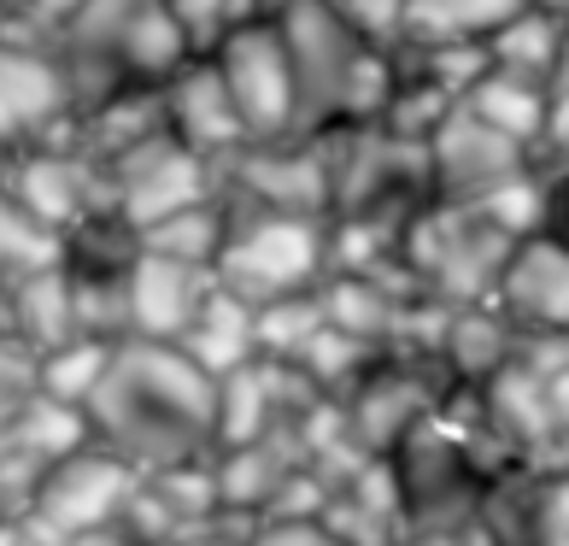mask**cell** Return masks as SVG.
<instances>
[{
	"label": "cell",
	"mask_w": 569,
	"mask_h": 546,
	"mask_svg": "<svg viewBox=\"0 0 569 546\" xmlns=\"http://www.w3.org/2000/svg\"><path fill=\"white\" fill-rule=\"evenodd\" d=\"M288 48L293 71V136H323L341 123L352 71L370 59V41L352 36L323 0H288L282 12H270Z\"/></svg>",
	"instance_id": "cell-4"
},
{
	"label": "cell",
	"mask_w": 569,
	"mask_h": 546,
	"mask_svg": "<svg viewBox=\"0 0 569 546\" xmlns=\"http://www.w3.org/2000/svg\"><path fill=\"white\" fill-rule=\"evenodd\" d=\"M563 30H569V12L563 7L522 0L511 18H499V24L481 36V53H488L493 71H517V77L552 82L558 53H563Z\"/></svg>",
	"instance_id": "cell-22"
},
{
	"label": "cell",
	"mask_w": 569,
	"mask_h": 546,
	"mask_svg": "<svg viewBox=\"0 0 569 546\" xmlns=\"http://www.w3.org/2000/svg\"><path fill=\"white\" fill-rule=\"evenodd\" d=\"M476 529L488 546H569V470H499L476 506Z\"/></svg>",
	"instance_id": "cell-15"
},
{
	"label": "cell",
	"mask_w": 569,
	"mask_h": 546,
	"mask_svg": "<svg viewBox=\"0 0 569 546\" xmlns=\"http://www.w3.org/2000/svg\"><path fill=\"white\" fill-rule=\"evenodd\" d=\"M107 359H112V341H100V335H71V341L36 353V394L82 411V400L94 394Z\"/></svg>",
	"instance_id": "cell-25"
},
{
	"label": "cell",
	"mask_w": 569,
	"mask_h": 546,
	"mask_svg": "<svg viewBox=\"0 0 569 546\" xmlns=\"http://www.w3.org/2000/svg\"><path fill=\"white\" fill-rule=\"evenodd\" d=\"M447 394H452V383L435 353H376L370 370L335 400V411H341L347 440L358 453L388 458L423 417L447 406Z\"/></svg>",
	"instance_id": "cell-5"
},
{
	"label": "cell",
	"mask_w": 569,
	"mask_h": 546,
	"mask_svg": "<svg viewBox=\"0 0 569 546\" xmlns=\"http://www.w3.org/2000/svg\"><path fill=\"white\" fill-rule=\"evenodd\" d=\"M136 470L112 458L107 447H94V440H82L77 453H66L59 465L48 470V482L36 488L30 512L12 523L18 535L30 546H66L71 535H89V529H107V523L123 517L136 494Z\"/></svg>",
	"instance_id": "cell-7"
},
{
	"label": "cell",
	"mask_w": 569,
	"mask_h": 546,
	"mask_svg": "<svg viewBox=\"0 0 569 546\" xmlns=\"http://www.w3.org/2000/svg\"><path fill=\"white\" fill-rule=\"evenodd\" d=\"M18 12V0H0V18H12Z\"/></svg>",
	"instance_id": "cell-34"
},
{
	"label": "cell",
	"mask_w": 569,
	"mask_h": 546,
	"mask_svg": "<svg viewBox=\"0 0 569 546\" xmlns=\"http://www.w3.org/2000/svg\"><path fill=\"white\" fill-rule=\"evenodd\" d=\"M0 195L12 206H24L36 224L48 229H77L82 218L94 212H112L107 206V171L77 153L71 141H41V147H18L7 153V182H0Z\"/></svg>",
	"instance_id": "cell-11"
},
{
	"label": "cell",
	"mask_w": 569,
	"mask_h": 546,
	"mask_svg": "<svg viewBox=\"0 0 569 546\" xmlns=\"http://www.w3.org/2000/svg\"><path fill=\"white\" fill-rule=\"evenodd\" d=\"M247 546H347L323 517H259L247 529Z\"/></svg>",
	"instance_id": "cell-30"
},
{
	"label": "cell",
	"mask_w": 569,
	"mask_h": 546,
	"mask_svg": "<svg viewBox=\"0 0 569 546\" xmlns=\"http://www.w3.org/2000/svg\"><path fill=\"white\" fill-rule=\"evenodd\" d=\"M206 59L223 82L229 107L241 118V136L252 141H288L293 136V71H288V48L277 18L252 12L223 24L206 41Z\"/></svg>",
	"instance_id": "cell-6"
},
{
	"label": "cell",
	"mask_w": 569,
	"mask_h": 546,
	"mask_svg": "<svg viewBox=\"0 0 569 546\" xmlns=\"http://www.w3.org/2000/svg\"><path fill=\"white\" fill-rule=\"evenodd\" d=\"M223 229H229V212L218 195H206L182 212H164L159 224L136 229V247L141 254H159V259H182V265H206L212 270L218 247H223Z\"/></svg>",
	"instance_id": "cell-24"
},
{
	"label": "cell",
	"mask_w": 569,
	"mask_h": 546,
	"mask_svg": "<svg viewBox=\"0 0 569 546\" xmlns=\"http://www.w3.org/2000/svg\"><path fill=\"white\" fill-rule=\"evenodd\" d=\"M66 546H136V535L123 523H107V529H89V535H71Z\"/></svg>",
	"instance_id": "cell-32"
},
{
	"label": "cell",
	"mask_w": 569,
	"mask_h": 546,
	"mask_svg": "<svg viewBox=\"0 0 569 546\" xmlns=\"http://www.w3.org/2000/svg\"><path fill=\"white\" fill-rule=\"evenodd\" d=\"M352 36H365L370 48H393L406 30V0H323Z\"/></svg>",
	"instance_id": "cell-28"
},
{
	"label": "cell",
	"mask_w": 569,
	"mask_h": 546,
	"mask_svg": "<svg viewBox=\"0 0 569 546\" xmlns=\"http://www.w3.org/2000/svg\"><path fill=\"white\" fill-rule=\"evenodd\" d=\"M0 182H7V153H0Z\"/></svg>",
	"instance_id": "cell-35"
},
{
	"label": "cell",
	"mask_w": 569,
	"mask_h": 546,
	"mask_svg": "<svg viewBox=\"0 0 569 546\" xmlns=\"http://www.w3.org/2000/svg\"><path fill=\"white\" fill-rule=\"evenodd\" d=\"M522 335L511 329V318L493 306V300H476V306H447V324L435 335V359L447 370L452 388H488L493 376L517 359Z\"/></svg>",
	"instance_id": "cell-18"
},
{
	"label": "cell",
	"mask_w": 569,
	"mask_h": 546,
	"mask_svg": "<svg viewBox=\"0 0 569 546\" xmlns=\"http://www.w3.org/2000/svg\"><path fill=\"white\" fill-rule=\"evenodd\" d=\"M488 300L511 318L517 335H569V241L558 229L511 241Z\"/></svg>",
	"instance_id": "cell-13"
},
{
	"label": "cell",
	"mask_w": 569,
	"mask_h": 546,
	"mask_svg": "<svg viewBox=\"0 0 569 546\" xmlns=\"http://www.w3.org/2000/svg\"><path fill=\"white\" fill-rule=\"evenodd\" d=\"M505 254H511V236L476 212V206H452V200H417L406 229H399V277L417 294H429L440 306H476L493 294V277Z\"/></svg>",
	"instance_id": "cell-2"
},
{
	"label": "cell",
	"mask_w": 569,
	"mask_h": 546,
	"mask_svg": "<svg viewBox=\"0 0 569 546\" xmlns=\"http://www.w3.org/2000/svg\"><path fill=\"white\" fill-rule=\"evenodd\" d=\"M188 359H194L206 376H229V370H241L247 359H259V341H252V306L236 300L229 288L212 282V294L200 300L194 311V324L182 329V341H177Z\"/></svg>",
	"instance_id": "cell-23"
},
{
	"label": "cell",
	"mask_w": 569,
	"mask_h": 546,
	"mask_svg": "<svg viewBox=\"0 0 569 546\" xmlns=\"http://www.w3.org/2000/svg\"><path fill=\"white\" fill-rule=\"evenodd\" d=\"M529 147L505 141L488 130L476 112L447 107V118L423 136V182L429 200H452V206H476L481 195H493L499 182H511L529 171Z\"/></svg>",
	"instance_id": "cell-10"
},
{
	"label": "cell",
	"mask_w": 569,
	"mask_h": 546,
	"mask_svg": "<svg viewBox=\"0 0 569 546\" xmlns=\"http://www.w3.org/2000/svg\"><path fill=\"white\" fill-rule=\"evenodd\" d=\"M563 7H569V0H563Z\"/></svg>",
	"instance_id": "cell-37"
},
{
	"label": "cell",
	"mask_w": 569,
	"mask_h": 546,
	"mask_svg": "<svg viewBox=\"0 0 569 546\" xmlns=\"http://www.w3.org/2000/svg\"><path fill=\"white\" fill-rule=\"evenodd\" d=\"M458 107L476 112L505 141L529 147V159H535V147L546 136V118H552V82H535V77H517V71H493L488 66V71L470 82V89H463Z\"/></svg>",
	"instance_id": "cell-21"
},
{
	"label": "cell",
	"mask_w": 569,
	"mask_h": 546,
	"mask_svg": "<svg viewBox=\"0 0 569 546\" xmlns=\"http://www.w3.org/2000/svg\"><path fill=\"white\" fill-rule=\"evenodd\" d=\"M229 229L212 259L218 288L247 306L306 294L329 277V218H288V212H241L223 206Z\"/></svg>",
	"instance_id": "cell-3"
},
{
	"label": "cell",
	"mask_w": 569,
	"mask_h": 546,
	"mask_svg": "<svg viewBox=\"0 0 569 546\" xmlns=\"http://www.w3.org/2000/svg\"><path fill=\"white\" fill-rule=\"evenodd\" d=\"M0 329H12L30 353H48L77 335V311H71V277L66 265L30 270V277L0 282Z\"/></svg>",
	"instance_id": "cell-20"
},
{
	"label": "cell",
	"mask_w": 569,
	"mask_h": 546,
	"mask_svg": "<svg viewBox=\"0 0 569 546\" xmlns=\"http://www.w3.org/2000/svg\"><path fill=\"white\" fill-rule=\"evenodd\" d=\"M107 171V206L112 218H123L130 229L159 224L164 212H182L206 195H218V165H206L200 153H188L182 141L153 136L100 165Z\"/></svg>",
	"instance_id": "cell-9"
},
{
	"label": "cell",
	"mask_w": 569,
	"mask_h": 546,
	"mask_svg": "<svg viewBox=\"0 0 569 546\" xmlns=\"http://www.w3.org/2000/svg\"><path fill=\"white\" fill-rule=\"evenodd\" d=\"M546 7H563V0H546ZM563 12H569V7H563Z\"/></svg>",
	"instance_id": "cell-36"
},
{
	"label": "cell",
	"mask_w": 569,
	"mask_h": 546,
	"mask_svg": "<svg viewBox=\"0 0 569 546\" xmlns=\"http://www.w3.org/2000/svg\"><path fill=\"white\" fill-rule=\"evenodd\" d=\"M164 7H171V12L182 18V24H188V36H194L200 48H206V41H212V36L229 24L236 0H164Z\"/></svg>",
	"instance_id": "cell-31"
},
{
	"label": "cell",
	"mask_w": 569,
	"mask_h": 546,
	"mask_svg": "<svg viewBox=\"0 0 569 546\" xmlns=\"http://www.w3.org/2000/svg\"><path fill=\"white\" fill-rule=\"evenodd\" d=\"M552 89L569 95V30H563V53H558V71H552Z\"/></svg>",
	"instance_id": "cell-33"
},
{
	"label": "cell",
	"mask_w": 569,
	"mask_h": 546,
	"mask_svg": "<svg viewBox=\"0 0 569 546\" xmlns=\"http://www.w3.org/2000/svg\"><path fill=\"white\" fill-rule=\"evenodd\" d=\"M200 41L188 36V24L164 7V0H123L118 24H112V71L123 82H164L182 59H194Z\"/></svg>",
	"instance_id": "cell-19"
},
{
	"label": "cell",
	"mask_w": 569,
	"mask_h": 546,
	"mask_svg": "<svg viewBox=\"0 0 569 546\" xmlns=\"http://www.w3.org/2000/svg\"><path fill=\"white\" fill-rule=\"evenodd\" d=\"M212 270L206 265H182V259H159L141 254L123 270V341H182V329L194 324L200 300L212 294Z\"/></svg>",
	"instance_id": "cell-16"
},
{
	"label": "cell",
	"mask_w": 569,
	"mask_h": 546,
	"mask_svg": "<svg viewBox=\"0 0 569 546\" xmlns=\"http://www.w3.org/2000/svg\"><path fill=\"white\" fill-rule=\"evenodd\" d=\"M329 318H323V300H318V288H306V294H282V300H264V306H252V341H259V359H293L311 335H318Z\"/></svg>",
	"instance_id": "cell-27"
},
{
	"label": "cell",
	"mask_w": 569,
	"mask_h": 546,
	"mask_svg": "<svg viewBox=\"0 0 569 546\" xmlns=\"http://www.w3.org/2000/svg\"><path fill=\"white\" fill-rule=\"evenodd\" d=\"M218 376H206L171 341H112L94 394L82 400L89 440L123 458L136 476H159L212 458Z\"/></svg>",
	"instance_id": "cell-1"
},
{
	"label": "cell",
	"mask_w": 569,
	"mask_h": 546,
	"mask_svg": "<svg viewBox=\"0 0 569 546\" xmlns=\"http://www.w3.org/2000/svg\"><path fill=\"white\" fill-rule=\"evenodd\" d=\"M218 200L241 212H288V218H329V165L318 136L252 141L218 165Z\"/></svg>",
	"instance_id": "cell-8"
},
{
	"label": "cell",
	"mask_w": 569,
	"mask_h": 546,
	"mask_svg": "<svg viewBox=\"0 0 569 546\" xmlns=\"http://www.w3.org/2000/svg\"><path fill=\"white\" fill-rule=\"evenodd\" d=\"M66 130H71V95L59 59L41 41L0 36V153L66 141Z\"/></svg>",
	"instance_id": "cell-12"
},
{
	"label": "cell",
	"mask_w": 569,
	"mask_h": 546,
	"mask_svg": "<svg viewBox=\"0 0 569 546\" xmlns=\"http://www.w3.org/2000/svg\"><path fill=\"white\" fill-rule=\"evenodd\" d=\"M159 100H164V136L182 141L188 153H200L206 165H223L229 153L247 147L241 118H236V107H229V95H223L206 48L194 59H182V66L159 82Z\"/></svg>",
	"instance_id": "cell-17"
},
{
	"label": "cell",
	"mask_w": 569,
	"mask_h": 546,
	"mask_svg": "<svg viewBox=\"0 0 569 546\" xmlns=\"http://www.w3.org/2000/svg\"><path fill=\"white\" fill-rule=\"evenodd\" d=\"M89 440V424H82L77 406H59V400H36L0 429V523H18L30 512L36 488L48 482V470L59 465L66 453H77Z\"/></svg>",
	"instance_id": "cell-14"
},
{
	"label": "cell",
	"mask_w": 569,
	"mask_h": 546,
	"mask_svg": "<svg viewBox=\"0 0 569 546\" xmlns=\"http://www.w3.org/2000/svg\"><path fill=\"white\" fill-rule=\"evenodd\" d=\"M36 400V353L18 341L12 329H0V429Z\"/></svg>",
	"instance_id": "cell-29"
},
{
	"label": "cell",
	"mask_w": 569,
	"mask_h": 546,
	"mask_svg": "<svg viewBox=\"0 0 569 546\" xmlns=\"http://www.w3.org/2000/svg\"><path fill=\"white\" fill-rule=\"evenodd\" d=\"M522 0H406L399 41H481Z\"/></svg>",
	"instance_id": "cell-26"
}]
</instances>
